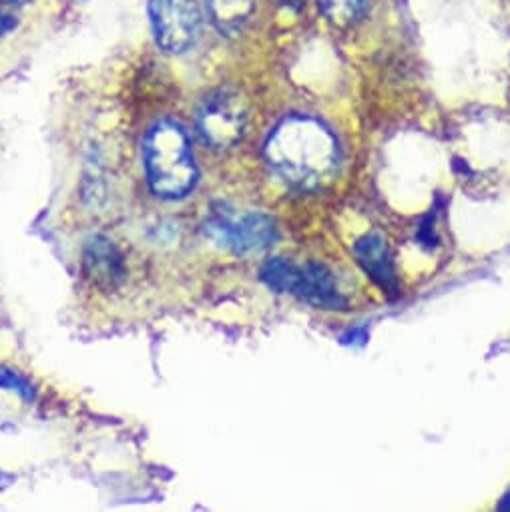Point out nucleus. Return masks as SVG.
Segmentation results:
<instances>
[{"mask_svg": "<svg viewBox=\"0 0 510 512\" xmlns=\"http://www.w3.org/2000/svg\"><path fill=\"white\" fill-rule=\"evenodd\" d=\"M268 163L278 175L300 189L326 183L340 161L336 137L318 119L288 117L266 143Z\"/></svg>", "mask_w": 510, "mask_h": 512, "instance_id": "obj_1", "label": "nucleus"}, {"mask_svg": "<svg viewBox=\"0 0 510 512\" xmlns=\"http://www.w3.org/2000/svg\"><path fill=\"white\" fill-rule=\"evenodd\" d=\"M145 169L151 189L167 199L187 195L197 181L187 133L173 121L155 125L145 139Z\"/></svg>", "mask_w": 510, "mask_h": 512, "instance_id": "obj_2", "label": "nucleus"}, {"mask_svg": "<svg viewBox=\"0 0 510 512\" xmlns=\"http://www.w3.org/2000/svg\"><path fill=\"white\" fill-rule=\"evenodd\" d=\"M197 135L205 145L217 151L235 147L245 131V109L231 91H215L207 95L195 117Z\"/></svg>", "mask_w": 510, "mask_h": 512, "instance_id": "obj_3", "label": "nucleus"}, {"mask_svg": "<svg viewBox=\"0 0 510 512\" xmlns=\"http://www.w3.org/2000/svg\"><path fill=\"white\" fill-rule=\"evenodd\" d=\"M205 233L219 247L235 253H251L268 249L276 239V223L264 213H215L205 223Z\"/></svg>", "mask_w": 510, "mask_h": 512, "instance_id": "obj_4", "label": "nucleus"}, {"mask_svg": "<svg viewBox=\"0 0 510 512\" xmlns=\"http://www.w3.org/2000/svg\"><path fill=\"white\" fill-rule=\"evenodd\" d=\"M149 19L165 53L181 55L195 45L201 21L193 0H149Z\"/></svg>", "mask_w": 510, "mask_h": 512, "instance_id": "obj_5", "label": "nucleus"}, {"mask_svg": "<svg viewBox=\"0 0 510 512\" xmlns=\"http://www.w3.org/2000/svg\"><path fill=\"white\" fill-rule=\"evenodd\" d=\"M85 270L101 288H115L125 278L123 255L107 237L95 235L85 245Z\"/></svg>", "mask_w": 510, "mask_h": 512, "instance_id": "obj_6", "label": "nucleus"}, {"mask_svg": "<svg viewBox=\"0 0 510 512\" xmlns=\"http://www.w3.org/2000/svg\"><path fill=\"white\" fill-rule=\"evenodd\" d=\"M292 294L322 308L344 306V300L336 288L334 276L322 264H308L306 268H300L296 288Z\"/></svg>", "mask_w": 510, "mask_h": 512, "instance_id": "obj_7", "label": "nucleus"}, {"mask_svg": "<svg viewBox=\"0 0 510 512\" xmlns=\"http://www.w3.org/2000/svg\"><path fill=\"white\" fill-rule=\"evenodd\" d=\"M356 255L362 268L384 288L394 290L396 278L394 270L388 258V251L384 245V239L380 235H366L356 243Z\"/></svg>", "mask_w": 510, "mask_h": 512, "instance_id": "obj_8", "label": "nucleus"}, {"mask_svg": "<svg viewBox=\"0 0 510 512\" xmlns=\"http://www.w3.org/2000/svg\"><path fill=\"white\" fill-rule=\"evenodd\" d=\"M211 23L225 35L239 33L255 11V0H205Z\"/></svg>", "mask_w": 510, "mask_h": 512, "instance_id": "obj_9", "label": "nucleus"}, {"mask_svg": "<svg viewBox=\"0 0 510 512\" xmlns=\"http://www.w3.org/2000/svg\"><path fill=\"white\" fill-rule=\"evenodd\" d=\"M298 270L300 266L288 262V260H282V258H276V260H270L264 268H262V280L274 288L276 292H284V294H292L294 288H296V280H298Z\"/></svg>", "mask_w": 510, "mask_h": 512, "instance_id": "obj_10", "label": "nucleus"}, {"mask_svg": "<svg viewBox=\"0 0 510 512\" xmlns=\"http://www.w3.org/2000/svg\"><path fill=\"white\" fill-rule=\"evenodd\" d=\"M318 5L332 23L350 25L362 15L366 0H318Z\"/></svg>", "mask_w": 510, "mask_h": 512, "instance_id": "obj_11", "label": "nucleus"}, {"mask_svg": "<svg viewBox=\"0 0 510 512\" xmlns=\"http://www.w3.org/2000/svg\"><path fill=\"white\" fill-rule=\"evenodd\" d=\"M0 388H3V390H13L21 398H25V400H33L35 398L33 386L19 372H15L11 368H5V366H0Z\"/></svg>", "mask_w": 510, "mask_h": 512, "instance_id": "obj_12", "label": "nucleus"}, {"mask_svg": "<svg viewBox=\"0 0 510 512\" xmlns=\"http://www.w3.org/2000/svg\"><path fill=\"white\" fill-rule=\"evenodd\" d=\"M17 25H19V23H17V19H15L13 15L0 11V39H5L11 31H15Z\"/></svg>", "mask_w": 510, "mask_h": 512, "instance_id": "obj_13", "label": "nucleus"}, {"mask_svg": "<svg viewBox=\"0 0 510 512\" xmlns=\"http://www.w3.org/2000/svg\"><path fill=\"white\" fill-rule=\"evenodd\" d=\"M498 508H500V510H510V492L502 498V502H500Z\"/></svg>", "mask_w": 510, "mask_h": 512, "instance_id": "obj_14", "label": "nucleus"}, {"mask_svg": "<svg viewBox=\"0 0 510 512\" xmlns=\"http://www.w3.org/2000/svg\"><path fill=\"white\" fill-rule=\"evenodd\" d=\"M29 0H0V5H25Z\"/></svg>", "mask_w": 510, "mask_h": 512, "instance_id": "obj_15", "label": "nucleus"}, {"mask_svg": "<svg viewBox=\"0 0 510 512\" xmlns=\"http://www.w3.org/2000/svg\"><path fill=\"white\" fill-rule=\"evenodd\" d=\"M282 3H284L286 7H300L302 0H282Z\"/></svg>", "mask_w": 510, "mask_h": 512, "instance_id": "obj_16", "label": "nucleus"}]
</instances>
